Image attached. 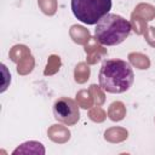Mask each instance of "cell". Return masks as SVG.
<instances>
[{"instance_id":"1","label":"cell","mask_w":155,"mask_h":155,"mask_svg":"<svg viewBox=\"0 0 155 155\" xmlns=\"http://www.w3.org/2000/svg\"><path fill=\"white\" fill-rule=\"evenodd\" d=\"M99 86L110 93H122L127 91L134 80L131 65L122 59L104 61L99 70Z\"/></svg>"},{"instance_id":"2","label":"cell","mask_w":155,"mask_h":155,"mask_svg":"<svg viewBox=\"0 0 155 155\" xmlns=\"http://www.w3.org/2000/svg\"><path fill=\"white\" fill-rule=\"evenodd\" d=\"M131 29V22L116 13H108L97 23L94 38L102 45H119L130 35Z\"/></svg>"},{"instance_id":"3","label":"cell","mask_w":155,"mask_h":155,"mask_svg":"<svg viewBox=\"0 0 155 155\" xmlns=\"http://www.w3.org/2000/svg\"><path fill=\"white\" fill-rule=\"evenodd\" d=\"M111 10V0H71L74 16L86 24H97Z\"/></svg>"},{"instance_id":"4","label":"cell","mask_w":155,"mask_h":155,"mask_svg":"<svg viewBox=\"0 0 155 155\" xmlns=\"http://www.w3.org/2000/svg\"><path fill=\"white\" fill-rule=\"evenodd\" d=\"M53 115L56 120L65 125H75L80 119L79 104L71 98L61 97L53 104Z\"/></svg>"},{"instance_id":"5","label":"cell","mask_w":155,"mask_h":155,"mask_svg":"<svg viewBox=\"0 0 155 155\" xmlns=\"http://www.w3.org/2000/svg\"><path fill=\"white\" fill-rule=\"evenodd\" d=\"M85 52L87 53V63L90 64H94L97 63L103 56L107 54L105 48H103L102 46H99L97 44V39L94 38H90V40L87 41V44L85 45Z\"/></svg>"},{"instance_id":"6","label":"cell","mask_w":155,"mask_h":155,"mask_svg":"<svg viewBox=\"0 0 155 155\" xmlns=\"http://www.w3.org/2000/svg\"><path fill=\"white\" fill-rule=\"evenodd\" d=\"M70 36L78 44H86L91 38L90 31L86 28L81 25H76V24L70 28Z\"/></svg>"},{"instance_id":"7","label":"cell","mask_w":155,"mask_h":155,"mask_svg":"<svg viewBox=\"0 0 155 155\" xmlns=\"http://www.w3.org/2000/svg\"><path fill=\"white\" fill-rule=\"evenodd\" d=\"M69 131L61 126V125H53L50 130H48V136L54 142H58V143H63L65 140L69 139Z\"/></svg>"},{"instance_id":"8","label":"cell","mask_w":155,"mask_h":155,"mask_svg":"<svg viewBox=\"0 0 155 155\" xmlns=\"http://www.w3.org/2000/svg\"><path fill=\"white\" fill-rule=\"evenodd\" d=\"M126 114V109L125 105L121 102H114L110 104L109 109H108V116L113 120V121H120L124 119Z\"/></svg>"},{"instance_id":"9","label":"cell","mask_w":155,"mask_h":155,"mask_svg":"<svg viewBox=\"0 0 155 155\" xmlns=\"http://www.w3.org/2000/svg\"><path fill=\"white\" fill-rule=\"evenodd\" d=\"M29 54H30V51H29V48H28L27 46H24V45H16V46H13V47L11 48V51H10V58H11V61L15 62V63H19L23 58H25V57L29 56Z\"/></svg>"},{"instance_id":"10","label":"cell","mask_w":155,"mask_h":155,"mask_svg":"<svg viewBox=\"0 0 155 155\" xmlns=\"http://www.w3.org/2000/svg\"><path fill=\"white\" fill-rule=\"evenodd\" d=\"M128 59L130 62L138 69H148L150 67V61L147 56L142 54V53H130L128 54Z\"/></svg>"},{"instance_id":"11","label":"cell","mask_w":155,"mask_h":155,"mask_svg":"<svg viewBox=\"0 0 155 155\" xmlns=\"http://www.w3.org/2000/svg\"><path fill=\"white\" fill-rule=\"evenodd\" d=\"M30 143L27 142L24 144H22V147L17 148L12 154H17V153H34V154H45V149L42 147L41 143L38 142H31V147H29Z\"/></svg>"},{"instance_id":"12","label":"cell","mask_w":155,"mask_h":155,"mask_svg":"<svg viewBox=\"0 0 155 155\" xmlns=\"http://www.w3.org/2000/svg\"><path fill=\"white\" fill-rule=\"evenodd\" d=\"M137 16L142 17L145 21H150L155 17V7H153L151 5L148 4H140L134 8V12Z\"/></svg>"},{"instance_id":"13","label":"cell","mask_w":155,"mask_h":155,"mask_svg":"<svg viewBox=\"0 0 155 155\" xmlns=\"http://www.w3.org/2000/svg\"><path fill=\"white\" fill-rule=\"evenodd\" d=\"M74 76H75V81L79 84H84L90 78V68L86 63L81 62L76 65L75 71H74Z\"/></svg>"},{"instance_id":"14","label":"cell","mask_w":155,"mask_h":155,"mask_svg":"<svg viewBox=\"0 0 155 155\" xmlns=\"http://www.w3.org/2000/svg\"><path fill=\"white\" fill-rule=\"evenodd\" d=\"M76 101H78V104L84 108V109H87V108H91L92 107V103H93V97L90 92V90H81L76 93Z\"/></svg>"},{"instance_id":"15","label":"cell","mask_w":155,"mask_h":155,"mask_svg":"<svg viewBox=\"0 0 155 155\" xmlns=\"http://www.w3.org/2000/svg\"><path fill=\"white\" fill-rule=\"evenodd\" d=\"M125 138H127V131H125L124 128H110L105 132V139L110 142H120Z\"/></svg>"},{"instance_id":"16","label":"cell","mask_w":155,"mask_h":155,"mask_svg":"<svg viewBox=\"0 0 155 155\" xmlns=\"http://www.w3.org/2000/svg\"><path fill=\"white\" fill-rule=\"evenodd\" d=\"M59 67H61V58L56 54H52L47 59V65H46L44 74L45 75H53L59 70Z\"/></svg>"},{"instance_id":"17","label":"cell","mask_w":155,"mask_h":155,"mask_svg":"<svg viewBox=\"0 0 155 155\" xmlns=\"http://www.w3.org/2000/svg\"><path fill=\"white\" fill-rule=\"evenodd\" d=\"M17 64H18L17 65V73L21 74V75H25V74H28V73H30L33 70V68H34V59L29 54V56H27L25 58H23Z\"/></svg>"},{"instance_id":"18","label":"cell","mask_w":155,"mask_h":155,"mask_svg":"<svg viewBox=\"0 0 155 155\" xmlns=\"http://www.w3.org/2000/svg\"><path fill=\"white\" fill-rule=\"evenodd\" d=\"M38 4L44 13L52 16L56 13L57 10V1L56 0H38Z\"/></svg>"},{"instance_id":"19","label":"cell","mask_w":155,"mask_h":155,"mask_svg":"<svg viewBox=\"0 0 155 155\" xmlns=\"http://www.w3.org/2000/svg\"><path fill=\"white\" fill-rule=\"evenodd\" d=\"M131 24L133 25V30L137 34H142L147 29V21L143 19L142 17L137 16L136 13H132V23Z\"/></svg>"},{"instance_id":"20","label":"cell","mask_w":155,"mask_h":155,"mask_svg":"<svg viewBox=\"0 0 155 155\" xmlns=\"http://www.w3.org/2000/svg\"><path fill=\"white\" fill-rule=\"evenodd\" d=\"M90 92H91V94H92V97H93V102H94L97 105H101V104L104 103V94H103V92L101 91L99 86H97V85H91V86H90Z\"/></svg>"},{"instance_id":"21","label":"cell","mask_w":155,"mask_h":155,"mask_svg":"<svg viewBox=\"0 0 155 155\" xmlns=\"http://www.w3.org/2000/svg\"><path fill=\"white\" fill-rule=\"evenodd\" d=\"M88 116H90V119H91V120H93V121L102 122V121L105 119V116H107V115H105L104 110H103L101 107H96V108H93V109H91V110H90Z\"/></svg>"},{"instance_id":"22","label":"cell","mask_w":155,"mask_h":155,"mask_svg":"<svg viewBox=\"0 0 155 155\" xmlns=\"http://www.w3.org/2000/svg\"><path fill=\"white\" fill-rule=\"evenodd\" d=\"M144 36H145V40L148 41V44L151 45L153 47H155V28L154 27L147 28L144 31Z\"/></svg>"}]
</instances>
